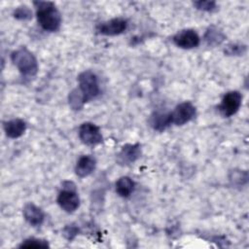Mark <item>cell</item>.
Listing matches in <instances>:
<instances>
[{"label": "cell", "instance_id": "6da1fadb", "mask_svg": "<svg viewBox=\"0 0 249 249\" xmlns=\"http://www.w3.org/2000/svg\"><path fill=\"white\" fill-rule=\"evenodd\" d=\"M36 18L42 29L49 32L56 31L61 23V16L55 5L50 1H34Z\"/></svg>", "mask_w": 249, "mask_h": 249}, {"label": "cell", "instance_id": "7a4b0ae2", "mask_svg": "<svg viewBox=\"0 0 249 249\" xmlns=\"http://www.w3.org/2000/svg\"><path fill=\"white\" fill-rule=\"evenodd\" d=\"M11 60L24 78L34 77L38 72L36 57L24 47L14 51L11 54Z\"/></svg>", "mask_w": 249, "mask_h": 249}, {"label": "cell", "instance_id": "3957f363", "mask_svg": "<svg viewBox=\"0 0 249 249\" xmlns=\"http://www.w3.org/2000/svg\"><path fill=\"white\" fill-rule=\"evenodd\" d=\"M78 89L82 93L86 103L95 98L100 92L98 79L96 75L89 70L84 71L78 76Z\"/></svg>", "mask_w": 249, "mask_h": 249}, {"label": "cell", "instance_id": "277c9868", "mask_svg": "<svg viewBox=\"0 0 249 249\" xmlns=\"http://www.w3.org/2000/svg\"><path fill=\"white\" fill-rule=\"evenodd\" d=\"M62 190L57 196V203L67 213H73L80 206V197L76 192L73 182L66 181L62 185Z\"/></svg>", "mask_w": 249, "mask_h": 249}, {"label": "cell", "instance_id": "5b68a950", "mask_svg": "<svg viewBox=\"0 0 249 249\" xmlns=\"http://www.w3.org/2000/svg\"><path fill=\"white\" fill-rule=\"evenodd\" d=\"M196 114V107L190 101L178 104L175 109L170 112L171 124L176 125H183L192 121Z\"/></svg>", "mask_w": 249, "mask_h": 249}, {"label": "cell", "instance_id": "8992f818", "mask_svg": "<svg viewBox=\"0 0 249 249\" xmlns=\"http://www.w3.org/2000/svg\"><path fill=\"white\" fill-rule=\"evenodd\" d=\"M79 137L81 141L88 146H96L103 141L100 128L89 122L83 123L79 127Z\"/></svg>", "mask_w": 249, "mask_h": 249}, {"label": "cell", "instance_id": "52a82bcc", "mask_svg": "<svg viewBox=\"0 0 249 249\" xmlns=\"http://www.w3.org/2000/svg\"><path fill=\"white\" fill-rule=\"evenodd\" d=\"M242 101V95L237 90H231L227 92L218 106L220 113L224 117H231L234 115L240 108Z\"/></svg>", "mask_w": 249, "mask_h": 249}, {"label": "cell", "instance_id": "ba28073f", "mask_svg": "<svg viewBox=\"0 0 249 249\" xmlns=\"http://www.w3.org/2000/svg\"><path fill=\"white\" fill-rule=\"evenodd\" d=\"M127 27V21L122 18H115L110 20L99 23L96 26L98 33L107 36H115L122 34Z\"/></svg>", "mask_w": 249, "mask_h": 249}, {"label": "cell", "instance_id": "9c48e42d", "mask_svg": "<svg viewBox=\"0 0 249 249\" xmlns=\"http://www.w3.org/2000/svg\"><path fill=\"white\" fill-rule=\"evenodd\" d=\"M199 36L193 29H184L173 36L174 44L181 49H193L199 45Z\"/></svg>", "mask_w": 249, "mask_h": 249}, {"label": "cell", "instance_id": "30bf717a", "mask_svg": "<svg viewBox=\"0 0 249 249\" xmlns=\"http://www.w3.org/2000/svg\"><path fill=\"white\" fill-rule=\"evenodd\" d=\"M141 156L140 144H126L122 147L121 151L117 155V161L119 164L127 165L136 161Z\"/></svg>", "mask_w": 249, "mask_h": 249}, {"label": "cell", "instance_id": "8fae6325", "mask_svg": "<svg viewBox=\"0 0 249 249\" xmlns=\"http://www.w3.org/2000/svg\"><path fill=\"white\" fill-rule=\"evenodd\" d=\"M96 166V160L90 155H84L79 158L75 165L76 174L81 177H87L90 175Z\"/></svg>", "mask_w": 249, "mask_h": 249}, {"label": "cell", "instance_id": "7c38bea8", "mask_svg": "<svg viewBox=\"0 0 249 249\" xmlns=\"http://www.w3.org/2000/svg\"><path fill=\"white\" fill-rule=\"evenodd\" d=\"M22 213L24 219L34 227L40 226L44 222L45 214L43 210L32 202H29L24 205Z\"/></svg>", "mask_w": 249, "mask_h": 249}, {"label": "cell", "instance_id": "4fadbf2b", "mask_svg": "<svg viewBox=\"0 0 249 249\" xmlns=\"http://www.w3.org/2000/svg\"><path fill=\"white\" fill-rule=\"evenodd\" d=\"M4 131L10 138H18L26 130V124L21 119H13L4 123Z\"/></svg>", "mask_w": 249, "mask_h": 249}, {"label": "cell", "instance_id": "5bb4252c", "mask_svg": "<svg viewBox=\"0 0 249 249\" xmlns=\"http://www.w3.org/2000/svg\"><path fill=\"white\" fill-rule=\"evenodd\" d=\"M150 124L154 129L158 131L166 129L171 124L170 113L155 112L150 118Z\"/></svg>", "mask_w": 249, "mask_h": 249}, {"label": "cell", "instance_id": "9a60e30c", "mask_svg": "<svg viewBox=\"0 0 249 249\" xmlns=\"http://www.w3.org/2000/svg\"><path fill=\"white\" fill-rule=\"evenodd\" d=\"M134 191V182L128 176H123L116 182V192L122 197H128Z\"/></svg>", "mask_w": 249, "mask_h": 249}, {"label": "cell", "instance_id": "2e32d148", "mask_svg": "<svg viewBox=\"0 0 249 249\" xmlns=\"http://www.w3.org/2000/svg\"><path fill=\"white\" fill-rule=\"evenodd\" d=\"M225 38H226L225 34L217 26H214V25H211L210 27H208L204 35L205 42L207 43L208 46L220 45L225 40Z\"/></svg>", "mask_w": 249, "mask_h": 249}, {"label": "cell", "instance_id": "e0dca14e", "mask_svg": "<svg viewBox=\"0 0 249 249\" xmlns=\"http://www.w3.org/2000/svg\"><path fill=\"white\" fill-rule=\"evenodd\" d=\"M68 101H69V105L73 110H81L84 106V104L86 103L84 100V97L82 95V93L80 92V90L77 89H74L68 96Z\"/></svg>", "mask_w": 249, "mask_h": 249}, {"label": "cell", "instance_id": "ac0fdd59", "mask_svg": "<svg viewBox=\"0 0 249 249\" xmlns=\"http://www.w3.org/2000/svg\"><path fill=\"white\" fill-rule=\"evenodd\" d=\"M19 247L20 248H47L49 247V243L44 239L32 237L22 241Z\"/></svg>", "mask_w": 249, "mask_h": 249}, {"label": "cell", "instance_id": "d6986e66", "mask_svg": "<svg viewBox=\"0 0 249 249\" xmlns=\"http://www.w3.org/2000/svg\"><path fill=\"white\" fill-rule=\"evenodd\" d=\"M14 17L19 20H28L32 18V12L27 6H19L14 11Z\"/></svg>", "mask_w": 249, "mask_h": 249}, {"label": "cell", "instance_id": "ffe728a7", "mask_svg": "<svg viewBox=\"0 0 249 249\" xmlns=\"http://www.w3.org/2000/svg\"><path fill=\"white\" fill-rule=\"evenodd\" d=\"M245 51H246V47L244 45L231 43L226 47L225 53L228 55H240V54H243Z\"/></svg>", "mask_w": 249, "mask_h": 249}, {"label": "cell", "instance_id": "44dd1931", "mask_svg": "<svg viewBox=\"0 0 249 249\" xmlns=\"http://www.w3.org/2000/svg\"><path fill=\"white\" fill-rule=\"evenodd\" d=\"M194 6L200 10V11H205V12H210L212 11L215 6H216V3L214 1H209V0H204V1H196L194 2Z\"/></svg>", "mask_w": 249, "mask_h": 249}, {"label": "cell", "instance_id": "7402d4cb", "mask_svg": "<svg viewBox=\"0 0 249 249\" xmlns=\"http://www.w3.org/2000/svg\"><path fill=\"white\" fill-rule=\"evenodd\" d=\"M63 234L67 239H73L78 234V229L75 226H67L63 230Z\"/></svg>", "mask_w": 249, "mask_h": 249}]
</instances>
